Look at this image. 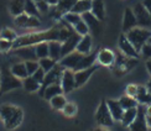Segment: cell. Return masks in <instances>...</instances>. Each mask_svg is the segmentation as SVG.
Returning a JSON list of instances; mask_svg holds the SVG:
<instances>
[{"mask_svg":"<svg viewBox=\"0 0 151 131\" xmlns=\"http://www.w3.org/2000/svg\"><path fill=\"white\" fill-rule=\"evenodd\" d=\"M12 45H14V42L0 39V52H8V51H10V49L12 48Z\"/></svg>","mask_w":151,"mask_h":131,"instance_id":"obj_44","label":"cell"},{"mask_svg":"<svg viewBox=\"0 0 151 131\" xmlns=\"http://www.w3.org/2000/svg\"><path fill=\"white\" fill-rule=\"evenodd\" d=\"M97 71V66H92L87 69H82V71H77L74 72V83H76V88H79L83 84H86V82L91 78V76Z\"/></svg>","mask_w":151,"mask_h":131,"instance_id":"obj_13","label":"cell"},{"mask_svg":"<svg viewBox=\"0 0 151 131\" xmlns=\"http://www.w3.org/2000/svg\"><path fill=\"white\" fill-rule=\"evenodd\" d=\"M48 6H50V5L45 1V0L36 3V8H37V10H39V12H41V14H45V12L48 11Z\"/></svg>","mask_w":151,"mask_h":131,"instance_id":"obj_48","label":"cell"},{"mask_svg":"<svg viewBox=\"0 0 151 131\" xmlns=\"http://www.w3.org/2000/svg\"><path fill=\"white\" fill-rule=\"evenodd\" d=\"M91 12L99 21H103L105 19V8H104L103 0H92Z\"/></svg>","mask_w":151,"mask_h":131,"instance_id":"obj_18","label":"cell"},{"mask_svg":"<svg viewBox=\"0 0 151 131\" xmlns=\"http://www.w3.org/2000/svg\"><path fill=\"white\" fill-rule=\"evenodd\" d=\"M136 94H137V85L135 84H129L125 89V95H129L131 98H136Z\"/></svg>","mask_w":151,"mask_h":131,"instance_id":"obj_46","label":"cell"},{"mask_svg":"<svg viewBox=\"0 0 151 131\" xmlns=\"http://www.w3.org/2000/svg\"><path fill=\"white\" fill-rule=\"evenodd\" d=\"M125 36H127V39L130 41V43L134 46L136 51L140 52L142 46L145 45L151 37V30L144 29V27H134L130 31H128L125 34Z\"/></svg>","mask_w":151,"mask_h":131,"instance_id":"obj_3","label":"cell"},{"mask_svg":"<svg viewBox=\"0 0 151 131\" xmlns=\"http://www.w3.org/2000/svg\"><path fill=\"white\" fill-rule=\"evenodd\" d=\"M146 116H151V105L146 107Z\"/></svg>","mask_w":151,"mask_h":131,"instance_id":"obj_52","label":"cell"},{"mask_svg":"<svg viewBox=\"0 0 151 131\" xmlns=\"http://www.w3.org/2000/svg\"><path fill=\"white\" fill-rule=\"evenodd\" d=\"M35 52L39 59L48 57V42H41L35 45Z\"/></svg>","mask_w":151,"mask_h":131,"instance_id":"obj_32","label":"cell"},{"mask_svg":"<svg viewBox=\"0 0 151 131\" xmlns=\"http://www.w3.org/2000/svg\"><path fill=\"white\" fill-rule=\"evenodd\" d=\"M58 34H60V26H53L47 31L43 32H34L22 35L14 41L12 48H20L25 46H35L41 42H50V41H58Z\"/></svg>","mask_w":151,"mask_h":131,"instance_id":"obj_1","label":"cell"},{"mask_svg":"<svg viewBox=\"0 0 151 131\" xmlns=\"http://www.w3.org/2000/svg\"><path fill=\"white\" fill-rule=\"evenodd\" d=\"M20 87H22L21 79L16 78L14 74L11 73V71L4 68L1 71V78H0V93L10 92L12 89L20 88Z\"/></svg>","mask_w":151,"mask_h":131,"instance_id":"obj_4","label":"cell"},{"mask_svg":"<svg viewBox=\"0 0 151 131\" xmlns=\"http://www.w3.org/2000/svg\"><path fill=\"white\" fill-rule=\"evenodd\" d=\"M83 56H84V54H82V53H79V52H77V51H73V52H71L70 54L65 56L63 58H61L60 64L65 69L67 68V69H72V71L74 72L76 67L78 66V63L81 62V59L83 58Z\"/></svg>","mask_w":151,"mask_h":131,"instance_id":"obj_10","label":"cell"},{"mask_svg":"<svg viewBox=\"0 0 151 131\" xmlns=\"http://www.w3.org/2000/svg\"><path fill=\"white\" fill-rule=\"evenodd\" d=\"M136 115H137V107L128 109V110H124V114H123V117H122L120 121H122V124L124 126H130L131 122L135 120Z\"/></svg>","mask_w":151,"mask_h":131,"instance_id":"obj_29","label":"cell"},{"mask_svg":"<svg viewBox=\"0 0 151 131\" xmlns=\"http://www.w3.org/2000/svg\"><path fill=\"white\" fill-rule=\"evenodd\" d=\"M61 43L60 41H50L48 42V57L57 62L61 59Z\"/></svg>","mask_w":151,"mask_h":131,"instance_id":"obj_23","label":"cell"},{"mask_svg":"<svg viewBox=\"0 0 151 131\" xmlns=\"http://www.w3.org/2000/svg\"><path fill=\"white\" fill-rule=\"evenodd\" d=\"M119 103H120L122 108L124 110H128V109H131V108H136L139 103L135 98H131L129 95H123L120 99H119Z\"/></svg>","mask_w":151,"mask_h":131,"instance_id":"obj_31","label":"cell"},{"mask_svg":"<svg viewBox=\"0 0 151 131\" xmlns=\"http://www.w3.org/2000/svg\"><path fill=\"white\" fill-rule=\"evenodd\" d=\"M63 71H65L63 67H62L60 63H56V66L52 68V69L46 73L45 79H43V82H42V84H41V88H40V90H39V93H40L41 97L43 95V90H45L46 87L51 85V84H55V83H61Z\"/></svg>","mask_w":151,"mask_h":131,"instance_id":"obj_5","label":"cell"},{"mask_svg":"<svg viewBox=\"0 0 151 131\" xmlns=\"http://www.w3.org/2000/svg\"><path fill=\"white\" fill-rule=\"evenodd\" d=\"M140 52H141L144 58H146V59H150L151 58V37L149 39V41L145 43V45L142 46Z\"/></svg>","mask_w":151,"mask_h":131,"instance_id":"obj_42","label":"cell"},{"mask_svg":"<svg viewBox=\"0 0 151 131\" xmlns=\"http://www.w3.org/2000/svg\"><path fill=\"white\" fill-rule=\"evenodd\" d=\"M92 131H109V130H106V129H102V127H98V129H94Z\"/></svg>","mask_w":151,"mask_h":131,"instance_id":"obj_55","label":"cell"},{"mask_svg":"<svg viewBox=\"0 0 151 131\" xmlns=\"http://www.w3.org/2000/svg\"><path fill=\"white\" fill-rule=\"evenodd\" d=\"M97 59L99 61L100 64L103 66H111L114 63L115 61V54L113 53L110 49H106V48H103L100 49L97 54Z\"/></svg>","mask_w":151,"mask_h":131,"instance_id":"obj_17","label":"cell"},{"mask_svg":"<svg viewBox=\"0 0 151 131\" xmlns=\"http://www.w3.org/2000/svg\"><path fill=\"white\" fill-rule=\"evenodd\" d=\"M136 100L141 105H151V95L144 85H137V94H136Z\"/></svg>","mask_w":151,"mask_h":131,"instance_id":"obj_22","label":"cell"},{"mask_svg":"<svg viewBox=\"0 0 151 131\" xmlns=\"http://www.w3.org/2000/svg\"><path fill=\"white\" fill-rule=\"evenodd\" d=\"M11 73L19 79H25L26 77H29V73L26 71V67H25V63L20 62V63H15L11 67Z\"/></svg>","mask_w":151,"mask_h":131,"instance_id":"obj_30","label":"cell"},{"mask_svg":"<svg viewBox=\"0 0 151 131\" xmlns=\"http://www.w3.org/2000/svg\"><path fill=\"white\" fill-rule=\"evenodd\" d=\"M63 20L67 24H70V25H72V26H74V25H77L79 21H82V15L70 11V12H67V14L63 15Z\"/></svg>","mask_w":151,"mask_h":131,"instance_id":"obj_36","label":"cell"},{"mask_svg":"<svg viewBox=\"0 0 151 131\" xmlns=\"http://www.w3.org/2000/svg\"><path fill=\"white\" fill-rule=\"evenodd\" d=\"M14 53L25 61H37L35 46H25V47L16 48L14 51Z\"/></svg>","mask_w":151,"mask_h":131,"instance_id":"obj_15","label":"cell"},{"mask_svg":"<svg viewBox=\"0 0 151 131\" xmlns=\"http://www.w3.org/2000/svg\"><path fill=\"white\" fill-rule=\"evenodd\" d=\"M142 5L145 6V9L147 10V12H149L150 16H151V0H144Z\"/></svg>","mask_w":151,"mask_h":131,"instance_id":"obj_49","label":"cell"},{"mask_svg":"<svg viewBox=\"0 0 151 131\" xmlns=\"http://www.w3.org/2000/svg\"><path fill=\"white\" fill-rule=\"evenodd\" d=\"M91 8H92V0H77V3L74 4L71 11L82 15L84 12L91 11Z\"/></svg>","mask_w":151,"mask_h":131,"instance_id":"obj_24","label":"cell"},{"mask_svg":"<svg viewBox=\"0 0 151 131\" xmlns=\"http://www.w3.org/2000/svg\"><path fill=\"white\" fill-rule=\"evenodd\" d=\"M25 14L29 16H37L39 10L36 8V3L34 0H25Z\"/></svg>","mask_w":151,"mask_h":131,"instance_id":"obj_35","label":"cell"},{"mask_svg":"<svg viewBox=\"0 0 151 131\" xmlns=\"http://www.w3.org/2000/svg\"><path fill=\"white\" fill-rule=\"evenodd\" d=\"M134 15L136 17V21H137V25L141 27H147V26H151V16L147 12V10L145 9V6L142 5V3H139L134 6Z\"/></svg>","mask_w":151,"mask_h":131,"instance_id":"obj_8","label":"cell"},{"mask_svg":"<svg viewBox=\"0 0 151 131\" xmlns=\"http://www.w3.org/2000/svg\"><path fill=\"white\" fill-rule=\"evenodd\" d=\"M106 105H108V109L110 111L113 119L120 121L122 117H123V114H124V109L122 108L119 100H113V99H109V100H106Z\"/></svg>","mask_w":151,"mask_h":131,"instance_id":"obj_16","label":"cell"},{"mask_svg":"<svg viewBox=\"0 0 151 131\" xmlns=\"http://www.w3.org/2000/svg\"><path fill=\"white\" fill-rule=\"evenodd\" d=\"M0 78H1V71H0Z\"/></svg>","mask_w":151,"mask_h":131,"instance_id":"obj_57","label":"cell"},{"mask_svg":"<svg viewBox=\"0 0 151 131\" xmlns=\"http://www.w3.org/2000/svg\"><path fill=\"white\" fill-rule=\"evenodd\" d=\"M82 39V36L78 35L77 32H74L68 37V39L65 41V42H62V46H61V57L63 58L67 54H70L71 52L76 51V48H77V45H78V42L81 41Z\"/></svg>","mask_w":151,"mask_h":131,"instance_id":"obj_9","label":"cell"},{"mask_svg":"<svg viewBox=\"0 0 151 131\" xmlns=\"http://www.w3.org/2000/svg\"><path fill=\"white\" fill-rule=\"evenodd\" d=\"M40 26V20L37 16H29L27 22L25 25V27H39Z\"/></svg>","mask_w":151,"mask_h":131,"instance_id":"obj_45","label":"cell"},{"mask_svg":"<svg viewBox=\"0 0 151 131\" xmlns=\"http://www.w3.org/2000/svg\"><path fill=\"white\" fill-rule=\"evenodd\" d=\"M74 32V31L70 27V26H66V25H63V26H60V34H58V41H62L65 42L68 37H70L72 34Z\"/></svg>","mask_w":151,"mask_h":131,"instance_id":"obj_38","label":"cell"},{"mask_svg":"<svg viewBox=\"0 0 151 131\" xmlns=\"http://www.w3.org/2000/svg\"><path fill=\"white\" fill-rule=\"evenodd\" d=\"M146 122H147V127H151V116H146Z\"/></svg>","mask_w":151,"mask_h":131,"instance_id":"obj_54","label":"cell"},{"mask_svg":"<svg viewBox=\"0 0 151 131\" xmlns=\"http://www.w3.org/2000/svg\"><path fill=\"white\" fill-rule=\"evenodd\" d=\"M76 3H77V0H60V3L56 5L57 9L55 11V16L60 17L61 15H65L67 12H70Z\"/></svg>","mask_w":151,"mask_h":131,"instance_id":"obj_19","label":"cell"},{"mask_svg":"<svg viewBox=\"0 0 151 131\" xmlns=\"http://www.w3.org/2000/svg\"><path fill=\"white\" fill-rule=\"evenodd\" d=\"M50 103H51V107L56 110H62L65 108V105L67 104V100H66V98L63 95H56L53 97L51 100H50Z\"/></svg>","mask_w":151,"mask_h":131,"instance_id":"obj_33","label":"cell"},{"mask_svg":"<svg viewBox=\"0 0 151 131\" xmlns=\"http://www.w3.org/2000/svg\"><path fill=\"white\" fill-rule=\"evenodd\" d=\"M137 26V21H136V17L134 15V11L133 9L127 8L124 11V20H123V30L124 32L127 34L128 31H130L131 29H134Z\"/></svg>","mask_w":151,"mask_h":131,"instance_id":"obj_14","label":"cell"},{"mask_svg":"<svg viewBox=\"0 0 151 131\" xmlns=\"http://www.w3.org/2000/svg\"><path fill=\"white\" fill-rule=\"evenodd\" d=\"M119 48H120L123 54L127 56V57H130V58H137L139 57V52L134 48V46L131 45L130 41L127 39V36H125L124 34L120 35V37H119Z\"/></svg>","mask_w":151,"mask_h":131,"instance_id":"obj_11","label":"cell"},{"mask_svg":"<svg viewBox=\"0 0 151 131\" xmlns=\"http://www.w3.org/2000/svg\"><path fill=\"white\" fill-rule=\"evenodd\" d=\"M10 12L15 17L25 12V0H11L9 5Z\"/></svg>","mask_w":151,"mask_h":131,"instance_id":"obj_27","label":"cell"},{"mask_svg":"<svg viewBox=\"0 0 151 131\" xmlns=\"http://www.w3.org/2000/svg\"><path fill=\"white\" fill-rule=\"evenodd\" d=\"M27 19H29V15L24 12V14L15 17V25L19 27H25V25H26V22H27Z\"/></svg>","mask_w":151,"mask_h":131,"instance_id":"obj_43","label":"cell"},{"mask_svg":"<svg viewBox=\"0 0 151 131\" xmlns=\"http://www.w3.org/2000/svg\"><path fill=\"white\" fill-rule=\"evenodd\" d=\"M146 89H147V92H149V94L151 95V79L149 80V83H147V85H146Z\"/></svg>","mask_w":151,"mask_h":131,"instance_id":"obj_53","label":"cell"},{"mask_svg":"<svg viewBox=\"0 0 151 131\" xmlns=\"http://www.w3.org/2000/svg\"><path fill=\"white\" fill-rule=\"evenodd\" d=\"M62 111H63V114L66 116H74L77 114V105L73 103H67L65 105V108L62 109Z\"/></svg>","mask_w":151,"mask_h":131,"instance_id":"obj_41","label":"cell"},{"mask_svg":"<svg viewBox=\"0 0 151 131\" xmlns=\"http://www.w3.org/2000/svg\"><path fill=\"white\" fill-rule=\"evenodd\" d=\"M91 48H92V37L89 35H86V36H82V39L78 42L76 51L86 56V54H89Z\"/></svg>","mask_w":151,"mask_h":131,"instance_id":"obj_21","label":"cell"},{"mask_svg":"<svg viewBox=\"0 0 151 131\" xmlns=\"http://www.w3.org/2000/svg\"><path fill=\"white\" fill-rule=\"evenodd\" d=\"M63 90H62V87H61V83H55V84H51L45 88L43 90V95L42 98H45L46 100H51V99L56 95H61Z\"/></svg>","mask_w":151,"mask_h":131,"instance_id":"obj_20","label":"cell"},{"mask_svg":"<svg viewBox=\"0 0 151 131\" xmlns=\"http://www.w3.org/2000/svg\"><path fill=\"white\" fill-rule=\"evenodd\" d=\"M74 31L81 36H86V35H88V32H89V27H88L87 24L82 20L77 25H74Z\"/></svg>","mask_w":151,"mask_h":131,"instance_id":"obj_40","label":"cell"},{"mask_svg":"<svg viewBox=\"0 0 151 131\" xmlns=\"http://www.w3.org/2000/svg\"><path fill=\"white\" fill-rule=\"evenodd\" d=\"M129 127H130V131H147L146 107L145 105H141V104L137 105V115Z\"/></svg>","mask_w":151,"mask_h":131,"instance_id":"obj_7","label":"cell"},{"mask_svg":"<svg viewBox=\"0 0 151 131\" xmlns=\"http://www.w3.org/2000/svg\"><path fill=\"white\" fill-rule=\"evenodd\" d=\"M146 68H147V71H149V73L151 74V58L146 61Z\"/></svg>","mask_w":151,"mask_h":131,"instance_id":"obj_51","label":"cell"},{"mask_svg":"<svg viewBox=\"0 0 151 131\" xmlns=\"http://www.w3.org/2000/svg\"><path fill=\"white\" fill-rule=\"evenodd\" d=\"M34 1H35V3H37V1H42V0H34Z\"/></svg>","mask_w":151,"mask_h":131,"instance_id":"obj_56","label":"cell"},{"mask_svg":"<svg viewBox=\"0 0 151 131\" xmlns=\"http://www.w3.org/2000/svg\"><path fill=\"white\" fill-rule=\"evenodd\" d=\"M0 121H1V120H0Z\"/></svg>","mask_w":151,"mask_h":131,"instance_id":"obj_58","label":"cell"},{"mask_svg":"<svg viewBox=\"0 0 151 131\" xmlns=\"http://www.w3.org/2000/svg\"><path fill=\"white\" fill-rule=\"evenodd\" d=\"M56 63H57V62H56L55 59H52V58H50V57H46V58H41V59H39L40 68H42V69L45 71L46 73L51 71L52 68L56 66Z\"/></svg>","mask_w":151,"mask_h":131,"instance_id":"obj_34","label":"cell"},{"mask_svg":"<svg viewBox=\"0 0 151 131\" xmlns=\"http://www.w3.org/2000/svg\"><path fill=\"white\" fill-rule=\"evenodd\" d=\"M82 20H83L86 24H87V26L89 27V30H98L99 29V20L94 16L91 11H88V12H84V14H82Z\"/></svg>","mask_w":151,"mask_h":131,"instance_id":"obj_26","label":"cell"},{"mask_svg":"<svg viewBox=\"0 0 151 131\" xmlns=\"http://www.w3.org/2000/svg\"><path fill=\"white\" fill-rule=\"evenodd\" d=\"M24 119V111L15 105L4 104L0 107V120L4 122V126L8 130L16 129Z\"/></svg>","mask_w":151,"mask_h":131,"instance_id":"obj_2","label":"cell"},{"mask_svg":"<svg viewBox=\"0 0 151 131\" xmlns=\"http://www.w3.org/2000/svg\"><path fill=\"white\" fill-rule=\"evenodd\" d=\"M61 87L63 93H70L76 88V83H74V72L72 69H65L63 74H62V79H61Z\"/></svg>","mask_w":151,"mask_h":131,"instance_id":"obj_12","label":"cell"},{"mask_svg":"<svg viewBox=\"0 0 151 131\" xmlns=\"http://www.w3.org/2000/svg\"><path fill=\"white\" fill-rule=\"evenodd\" d=\"M22 87L27 92H39L41 88V84L32 76H29L25 79H22Z\"/></svg>","mask_w":151,"mask_h":131,"instance_id":"obj_28","label":"cell"},{"mask_svg":"<svg viewBox=\"0 0 151 131\" xmlns=\"http://www.w3.org/2000/svg\"><path fill=\"white\" fill-rule=\"evenodd\" d=\"M96 121L99 126H103V127H109L114 122V119H113L105 100H102V103L99 104L98 110L96 113Z\"/></svg>","mask_w":151,"mask_h":131,"instance_id":"obj_6","label":"cell"},{"mask_svg":"<svg viewBox=\"0 0 151 131\" xmlns=\"http://www.w3.org/2000/svg\"><path fill=\"white\" fill-rule=\"evenodd\" d=\"M0 39L14 42V41L17 39V35H16L15 31L11 30V29H3L1 32H0Z\"/></svg>","mask_w":151,"mask_h":131,"instance_id":"obj_37","label":"cell"},{"mask_svg":"<svg viewBox=\"0 0 151 131\" xmlns=\"http://www.w3.org/2000/svg\"><path fill=\"white\" fill-rule=\"evenodd\" d=\"M48 5H57L60 3V0H45Z\"/></svg>","mask_w":151,"mask_h":131,"instance_id":"obj_50","label":"cell"},{"mask_svg":"<svg viewBox=\"0 0 151 131\" xmlns=\"http://www.w3.org/2000/svg\"><path fill=\"white\" fill-rule=\"evenodd\" d=\"M45 76H46V72L42 69V68H39L34 74H32V77L39 82L40 84H42V82H43V79H45Z\"/></svg>","mask_w":151,"mask_h":131,"instance_id":"obj_47","label":"cell"},{"mask_svg":"<svg viewBox=\"0 0 151 131\" xmlns=\"http://www.w3.org/2000/svg\"><path fill=\"white\" fill-rule=\"evenodd\" d=\"M24 63H25V67H26L29 76H32V74L40 68V64L37 61H25Z\"/></svg>","mask_w":151,"mask_h":131,"instance_id":"obj_39","label":"cell"},{"mask_svg":"<svg viewBox=\"0 0 151 131\" xmlns=\"http://www.w3.org/2000/svg\"><path fill=\"white\" fill-rule=\"evenodd\" d=\"M96 58H97V54H96V53H91V54L83 56V58L81 59V62L78 63V66L76 67L74 72L82 71V69H87V68L94 66V61H96Z\"/></svg>","mask_w":151,"mask_h":131,"instance_id":"obj_25","label":"cell"}]
</instances>
